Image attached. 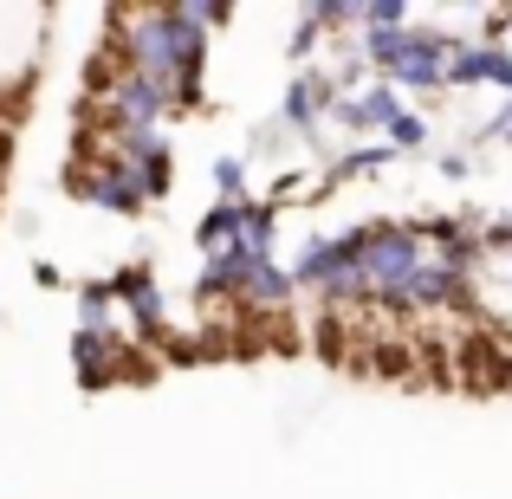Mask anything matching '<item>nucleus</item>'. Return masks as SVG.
Returning a JSON list of instances; mask_svg holds the SVG:
<instances>
[{
  "instance_id": "6",
  "label": "nucleus",
  "mask_w": 512,
  "mask_h": 499,
  "mask_svg": "<svg viewBox=\"0 0 512 499\" xmlns=\"http://www.w3.org/2000/svg\"><path fill=\"white\" fill-rule=\"evenodd\" d=\"M383 143H396V150H428V117L402 111V117H396V130H389Z\"/></svg>"
},
{
  "instance_id": "7",
  "label": "nucleus",
  "mask_w": 512,
  "mask_h": 499,
  "mask_svg": "<svg viewBox=\"0 0 512 499\" xmlns=\"http://www.w3.org/2000/svg\"><path fill=\"white\" fill-rule=\"evenodd\" d=\"M435 169H441V175H454V182H461V175H467V169H474V163H467V156H441V163H435Z\"/></svg>"
},
{
  "instance_id": "1",
  "label": "nucleus",
  "mask_w": 512,
  "mask_h": 499,
  "mask_svg": "<svg viewBox=\"0 0 512 499\" xmlns=\"http://www.w3.org/2000/svg\"><path fill=\"white\" fill-rule=\"evenodd\" d=\"M344 91H338V78L331 72H299L292 78V91H286V104H279V124L286 130H299V137H318V124L331 117V104H338Z\"/></svg>"
},
{
  "instance_id": "3",
  "label": "nucleus",
  "mask_w": 512,
  "mask_h": 499,
  "mask_svg": "<svg viewBox=\"0 0 512 499\" xmlns=\"http://www.w3.org/2000/svg\"><path fill=\"white\" fill-rule=\"evenodd\" d=\"M273 234H279V208L247 195V201H240V247H253V253L273 260Z\"/></svg>"
},
{
  "instance_id": "2",
  "label": "nucleus",
  "mask_w": 512,
  "mask_h": 499,
  "mask_svg": "<svg viewBox=\"0 0 512 499\" xmlns=\"http://www.w3.org/2000/svg\"><path fill=\"white\" fill-rule=\"evenodd\" d=\"M389 163H396V143H357V150L331 156V169H325V182H318V188H338V182H350V175H376V169H389Z\"/></svg>"
},
{
  "instance_id": "4",
  "label": "nucleus",
  "mask_w": 512,
  "mask_h": 499,
  "mask_svg": "<svg viewBox=\"0 0 512 499\" xmlns=\"http://www.w3.org/2000/svg\"><path fill=\"white\" fill-rule=\"evenodd\" d=\"M195 240H201V253L234 247V240H240V201H214V208L195 221Z\"/></svg>"
},
{
  "instance_id": "5",
  "label": "nucleus",
  "mask_w": 512,
  "mask_h": 499,
  "mask_svg": "<svg viewBox=\"0 0 512 499\" xmlns=\"http://www.w3.org/2000/svg\"><path fill=\"white\" fill-rule=\"evenodd\" d=\"M214 188L221 201H247V156H214Z\"/></svg>"
}]
</instances>
